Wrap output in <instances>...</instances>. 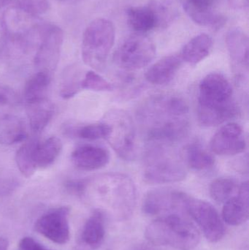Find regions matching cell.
<instances>
[{"mask_svg":"<svg viewBox=\"0 0 249 250\" xmlns=\"http://www.w3.org/2000/svg\"><path fill=\"white\" fill-rule=\"evenodd\" d=\"M188 104L176 94L152 95L137 110V119L149 143L172 144L182 141L190 130Z\"/></svg>","mask_w":249,"mask_h":250,"instance_id":"6da1fadb","label":"cell"},{"mask_svg":"<svg viewBox=\"0 0 249 250\" xmlns=\"http://www.w3.org/2000/svg\"><path fill=\"white\" fill-rule=\"evenodd\" d=\"M238 114L233 89L228 79L217 73L203 78L199 85V123L206 126H218L235 118Z\"/></svg>","mask_w":249,"mask_h":250,"instance_id":"7a4b0ae2","label":"cell"},{"mask_svg":"<svg viewBox=\"0 0 249 250\" xmlns=\"http://www.w3.org/2000/svg\"><path fill=\"white\" fill-rule=\"evenodd\" d=\"M112 216L119 220L131 217L136 204V188L131 178L119 173L101 175L87 180Z\"/></svg>","mask_w":249,"mask_h":250,"instance_id":"3957f363","label":"cell"},{"mask_svg":"<svg viewBox=\"0 0 249 250\" xmlns=\"http://www.w3.org/2000/svg\"><path fill=\"white\" fill-rule=\"evenodd\" d=\"M145 238L156 246L192 250L198 246L200 233L193 223L178 214L161 216L145 230Z\"/></svg>","mask_w":249,"mask_h":250,"instance_id":"277c9868","label":"cell"},{"mask_svg":"<svg viewBox=\"0 0 249 250\" xmlns=\"http://www.w3.org/2000/svg\"><path fill=\"white\" fill-rule=\"evenodd\" d=\"M144 156L143 177L153 185L175 183L187 177V170L181 156L172 149V144L149 143Z\"/></svg>","mask_w":249,"mask_h":250,"instance_id":"5b68a950","label":"cell"},{"mask_svg":"<svg viewBox=\"0 0 249 250\" xmlns=\"http://www.w3.org/2000/svg\"><path fill=\"white\" fill-rule=\"evenodd\" d=\"M115 41V29L111 21L96 19L86 27L82 42V58L87 65L102 71Z\"/></svg>","mask_w":249,"mask_h":250,"instance_id":"8992f818","label":"cell"},{"mask_svg":"<svg viewBox=\"0 0 249 250\" xmlns=\"http://www.w3.org/2000/svg\"><path fill=\"white\" fill-rule=\"evenodd\" d=\"M109 132L105 139L117 154L126 161L137 155V132L131 116L123 110L114 109L105 116Z\"/></svg>","mask_w":249,"mask_h":250,"instance_id":"52a82bcc","label":"cell"},{"mask_svg":"<svg viewBox=\"0 0 249 250\" xmlns=\"http://www.w3.org/2000/svg\"><path fill=\"white\" fill-rule=\"evenodd\" d=\"M156 56V46L144 34L136 33L124 40L115 50L114 61L123 70L134 71L149 65Z\"/></svg>","mask_w":249,"mask_h":250,"instance_id":"ba28073f","label":"cell"},{"mask_svg":"<svg viewBox=\"0 0 249 250\" xmlns=\"http://www.w3.org/2000/svg\"><path fill=\"white\" fill-rule=\"evenodd\" d=\"M184 210L197 223L209 242L216 243L223 239L226 232L223 220L210 203L188 196Z\"/></svg>","mask_w":249,"mask_h":250,"instance_id":"9c48e42d","label":"cell"},{"mask_svg":"<svg viewBox=\"0 0 249 250\" xmlns=\"http://www.w3.org/2000/svg\"><path fill=\"white\" fill-rule=\"evenodd\" d=\"M189 195L181 191L156 189L149 191L143 201L142 209L149 216H164L184 211Z\"/></svg>","mask_w":249,"mask_h":250,"instance_id":"30bf717a","label":"cell"},{"mask_svg":"<svg viewBox=\"0 0 249 250\" xmlns=\"http://www.w3.org/2000/svg\"><path fill=\"white\" fill-rule=\"evenodd\" d=\"M69 215L70 208L67 207L49 210L37 220L35 231L57 245H65L70 238Z\"/></svg>","mask_w":249,"mask_h":250,"instance_id":"8fae6325","label":"cell"},{"mask_svg":"<svg viewBox=\"0 0 249 250\" xmlns=\"http://www.w3.org/2000/svg\"><path fill=\"white\" fill-rule=\"evenodd\" d=\"M64 33L61 28L50 25L42 34L40 45L35 57V64L40 70L51 72L57 67L62 45Z\"/></svg>","mask_w":249,"mask_h":250,"instance_id":"7c38bea8","label":"cell"},{"mask_svg":"<svg viewBox=\"0 0 249 250\" xmlns=\"http://www.w3.org/2000/svg\"><path fill=\"white\" fill-rule=\"evenodd\" d=\"M226 44L235 79L238 83H244L249 73L248 36L241 29H232L227 35Z\"/></svg>","mask_w":249,"mask_h":250,"instance_id":"4fadbf2b","label":"cell"},{"mask_svg":"<svg viewBox=\"0 0 249 250\" xmlns=\"http://www.w3.org/2000/svg\"><path fill=\"white\" fill-rule=\"evenodd\" d=\"M211 149L221 156H233L241 154L247 148L244 131L235 123L224 125L213 135L211 141Z\"/></svg>","mask_w":249,"mask_h":250,"instance_id":"5bb4252c","label":"cell"},{"mask_svg":"<svg viewBox=\"0 0 249 250\" xmlns=\"http://www.w3.org/2000/svg\"><path fill=\"white\" fill-rule=\"evenodd\" d=\"M219 1V0H182V7L194 23L219 29L226 23L225 16L216 10Z\"/></svg>","mask_w":249,"mask_h":250,"instance_id":"9a60e30c","label":"cell"},{"mask_svg":"<svg viewBox=\"0 0 249 250\" xmlns=\"http://www.w3.org/2000/svg\"><path fill=\"white\" fill-rule=\"evenodd\" d=\"M249 217V182L241 184L237 195L230 198L224 204L222 218L225 223L232 226L244 224Z\"/></svg>","mask_w":249,"mask_h":250,"instance_id":"2e32d148","label":"cell"},{"mask_svg":"<svg viewBox=\"0 0 249 250\" xmlns=\"http://www.w3.org/2000/svg\"><path fill=\"white\" fill-rule=\"evenodd\" d=\"M76 167L82 170H99L109 163V153L102 147L85 145L76 148L71 156Z\"/></svg>","mask_w":249,"mask_h":250,"instance_id":"e0dca14e","label":"cell"},{"mask_svg":"<svg viewBox=\"0 0 249 250\" xmlns=\"http://www.w3.org/2000/svg\"><path fill=\"white\" fill-rule=\"evenodd\" d=\"M182 62L178 54L163 57L148 69L145 74L146 80L153 85L167 84L176 76Z\"/></svg>","mask_w":249,"mask_h":250,"instance_id":"ac0fdd59","label":"cell"},{"mask_svg":"<svg viewBox=\"0 0 249 250\" xmlns=\"http://www.w3.org/2000/svg\"><path fill=\"white\" fill-rule=\"evenodd\" d=\"M26 112L29 125L33 132L43 130L54 114V106L46 98L26 102Z\"/></svg>","mask_w":249,"mask_h":250,"instance_id":"d6986e66","label":"cell"},{"mask_svg":"<svg viewBox=\"0 0 249 250\" xmlns=\"http://www.w3.org/2000/svg\"><path fill=\"white\" fill-rule=\"evenodd\" d=\"M213 44V40L209 35L200 34L184 45L180 55L183 61L195 65L209 57Z\"/></svg>","mask_w":249,"mask_h":250,"instance_id":"ffe728a7","label":"cell"},{"mask_svg":"<svg viewBox=\"0 0 249 250\" xmlns=\"http://www.w3.org/2000/svg\"><path fill=\"white\" fill-rule=\"evenodd\" d=\"M105 236L104 214L99 210H96L85 223L80 239L86 246L94 249L102 245Z\"/></svg>","mask_w":249,"mask_h":250,"instance_id":"44dd1931","label":"cell"},{"mask_svg":"<svg viewBox=\"0 0 249 250\" xmlns=\"http://www.w3.org/2000/svg\"><path fill=\"white\" fill-rule=\"evenodd\" d=\"M127 19L129 26L137 33L144 34L158 28L157 19L149 4L130 7L127 12Z\"/></svg>","mask_w":249,"mask_h":250,"instance_id":"7402d4cb","label":"cell"},{"mask_svg":"<svg viewBox=\"0 0 249 250\" xmlns=\"http://www.w3.org/2000/svg\"><path fill=\"white\" fill-rule=\"evenodd\" d=\"M27 138L26 125L21 119L6 115L0 119V144L12 145Z\"/></svg>","mask_w":249,"mask_h":250,"instance_id":"603a6c76","label":"cell"},{"mask_svg":"<svg viewBox=\"0 0 249 250\" xmlns=\"http://www.w3.org/2000/svg\"><path fill=\"white\" fill-rule=\"evenodd\" d=\"M62 150V143L57 137H51L42 142H38L34 152L37 168H45L56 161Z\"/></svg>","mask_w":249,"mask_h":250,"instance_id":"cb8c5ba5","label":"cell"},{"mask_svg":"<svg viewBox=\"0 0 249 250\" xmlns=\"http://www.w3.org/2000/svg\"><path fill=\"white\" fill-rule=\"evenodd\" d=\"M51 73L39 70L26 82L23 96L26 102L45 98V93L51 83Z\"/></svg>","mask_w":249,"mask_h":250,"instance_id":"d4e9b609","label":"cell"},{"mask_svg":"<svg viewBox=\"0 0 249 250\" xmlns=\"http://www.w3.org/2000/svg\"><path fill=\"white\" fill-rule=\"evenodd\" d=\"M38 141L31 139L26 141L16 154V163L20 173L26 178L31 177L37 170L34 152Z\"/></svg>","mask_w":249,"mask_h":250,"instance_id":"484cf974","label":"cell"},{"mask_svg":"<svg viewBox=\"0 0 249 250\" xmlns=\"http://www.w3.org/2000/svg\"><path fill=\"white\" fill-rule=\"evenodd\" d=\"M187 163L192 169L206 170L211 168L215 164L214 157L202 148L200 144H190L186 150Z\"/></svg>","mask_w":249,"mask_h":250,"instance_id":"4316f807","label":"cell"},{"mask_svg":"<svg viewBox=\"0 0 249 250\" xmlns=\"http://www.w3.org/2000/svg\"><path fill=\"white\" fill-rule=\"evenodd\" d=\"M149 5L154 12L157 19L158 28L168 27L177 16L178 10L171 0H151Z\"/></svg>","mask_w":249,"mask_h":250,"instance_id":"83f0119b","label":"cell"},{"mask_svg":"<svg viewBox=\"0 0 249 250\" xmlns=\"http://www.w3.org/2000/svg\"><path fill=\"white\" fill-rule=\"evenodd\" d=\"M238 188L239 187L233 179L219 178L212 182L209 192L216 202L225 204L230 198L235 196V194L238 192Z\"/></svg>","mask_w":249,"mask_h":250,"instance_id":"f1b7e54d","label":"cell"},{"mask_svg":"<svg viewBox=\"0 0 249 250\" xmlns=\"http://www.w3.org/2000/svg\"><path fill=\"white\" fill-rule=\"evenodd\" d=\"M15 5L19 11L32 16L45 14L50 8L48 0H15Z\"/></svg>","mask_w":249,"mask_h":250,"instance_id":"f546056e","label":"cell"},{"mask_svg":"<svg viewBox=\"0 0 249 250\" xmlns=\"http://www.w3.org/2000/svg\"><path fill=\"white\" fill-rule=\"evenodd\" d=\"M81 88L96 92H111L114 90V86L98 73L89 71L82 80Z\"/></svg>","mask_w":249,"mask_h":250,"instance_id":"4dcf8cb0","label":"cell"},{"mask_svg":"<svg viewBox=\"0 0 249 250\" xmlns=\"http://www.w3.org/2000/svg\"><path fill=\"white\" fill-rule=\"evenodd\" d=\"M109 132V126L103 122L99 124L86 125L77 130V135L83 139L95 141L106 138Z\"/></svg>","mask_w":249,"mask_h":250,"instance_id":"1f68e13d","label":"cell"},{"mask_svg":"<svg viewBox=\"0 0 249 250\" xmlns=\"http://www.w3.org/2000/svg\"><path fill=\"white\" fill-rule=\"evenodd\" d=\"M20 103V98L13 89L0 86V111L16 108Z\"/></svg>","mask_w":249,"mask_h":250,"instance_id":"d6a6232c","label":"cell"},{"mask_svg":"<svg viewBox=\"0 0 249 250\" xmlns=\"http://www.w3.org/2000/svg\"><path fill=\"white\" fill-rule=\"evenodd\" d=\"M76 75L68 74L64 76V82L61 85V95L62 98H70L74 96L80 88L81 87V82L77 79Z\"/></svg>","mask_w":249,"mask_h":250,"instance_id":"836d02e7","label":"cell"},{"mask_svg":"<svg viewBox=\"0 0 249 250\" xmlns=\"http://www.w3.org/2000/svg\"><path fill=\"white\" fill-rule=\"evenodd\" d=\"M86 185L87 180H71L66 183L65 187L71 193L81 195L86 192Z\"/></svg>","mask_w":249,"mask_h":250,"instance_id":"e575fe53","label":"cell"},{"mask_svg":"<svg viewBox=\"0 0 249 250\" xmlns=\"http://www.w3.org/2000/svg\"><path fill=\"white\" fill-rule=\"evenodd\" d=\"M20 250H48L31 237H24L19 242Z\"/></svg>","mask_w":249,"mask_h":250,"instance_id":"d590c367","label":"cell"},{"mask_svg":"<svg viewBox=\"0 0 249 250\" xmlns=\"http://www.w3.org/2000/svg\"><path fill=\"white\" fill-rule=\"evenodd\" d=\"M8 247V240L6 238L0 236V250H7Z\"/></svg>","mask_w":249,"mask_h":250,"instance_id":"8d00e7d4","label":"cell"},{"mask_svg":"<svg viewBox=\"0 0 249 250\" xmlns=\"http://www.w3.org/2000/svg\"><path fill=\"white\" fill-rule=\"evenodd\" d=\"M1 185H3V184L1 183V182H0V189H1Z\"/></svg>","mask_w":249,"mask_h":250,"instance_id":"74e56055","label":"cell"}]
</instances>
